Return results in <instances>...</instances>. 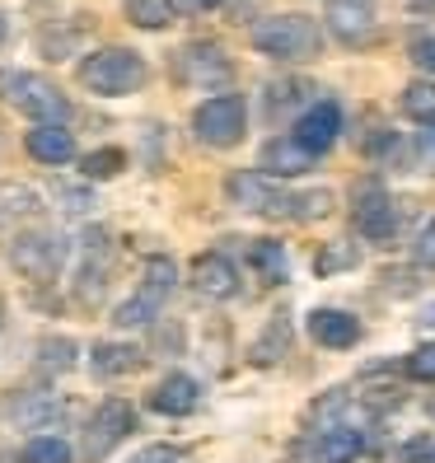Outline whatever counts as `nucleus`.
I'll return each instance as SVG.
<instances>
[{"label":"nucleus","mask_w":435,"mask_h":463,"mask_svg":"<svg viewBox=\"0 0 435 463\" xmlns=\"http://www.w3.org/2000/svg\"><path fill=\"white\" fill-rule=\"evenodd\" d=\"M249 43L271 61H314L323 52V29L309 14H271L253 24Z\"/></svg>","instance_id":"1"},{"label":"nucleus","mask_w":435,"mask_h":463,"mask_svg":"<svg viewBox=\"0 0 435 463\" xmlns=\"http://www.w3.org/2000/svg\"><path fill=\"white\" fill-rule=\"evenodd\" d=\"M430 412H435V407H430Z\"/></svg>","instance_id":"43"},{"label":"nucleus","mask_w":435,"mask_h":463,"mask_svg":"<svg viewBox=\"0 0 435 463\" xmlns=\"http://www.w3.org/2000/svg\"><path fill=\"white\" fill-rule=\"evenodd\" d=\"M146 57L131 47H99L80 61V85L99 99H122V94H136L146 85Z\"/></svg>","instance_id":"2"},{"label":"nucleus","mask_w":435,"mask_h":463,"mask_svg":"<svg viewBox=\"0 0 435 463\" xmlns=\"http://www.w3.org/2000/svg\"><path fill=\"white\" fill-rule=\"evenodd\" d=\"M131 463H187V449H178V445H146Z\"/></svg>","instance_id":"32"},{"label":"nucleus","mask_w":435,"mask_h":463,"mask_svg":"<svg viewBox=\"0 0 435 463\" xmlns=\"http://www.w3.org/2000/svg\"><path fill=\"white\" fill-rule=\"evenodd\" d=\"M174 71L183 85H197V90H211V85H225V80L234 75L225 47L215 43H187L178 57H174Z\"/></svg>","instance_id":"9"},{"label":"nucleus","mask_w":435,"mask_h":463,"mask_svg":"<svg viewBox=\"0 0 435 463\" xmlns=\"http://www.w3.org/2000/svg\"><path fill=\"white\" fill-rule=\"evenodd\" d=\"M309 337L328 351H346L361 342V318L346 309H314L309 314Z\"/></svg>","instance_id":"14"},{"label":"nucleus","mask_w":435,"mask_h":463,"mask_svg":"<svg viewBox=\"0 0 435 463\" xmlns=\"http://www.w3.org/2000/svg\"><path fill=\"white\" fill-rule=\"evenodd\" d=\"M155 305L150 299H141V295H131V299H122V305L113 309V323L118 328H146V323H155Z\"/></svg>","instance_id":"30"},{"label":"nucleus","mask_w":435,"mask_h":463,"mask_svg":"<svg viewBox=\"0 0 435 463\" xmlns=\"http://www.w3.org/2000/svg\"><path fill=\"white\" fill-rule=\"evenodd\" d=\"M5 99L14 103V113L33 118L38 127H66V118H71V99L38 71L5 75Z\"/></svg>","instance_id":"3"},{"label":"nucleus","mask_w":435,"mask_h":463,"mask_svg":"<svg viewBox=\"0 0 435 463\" xmlns=\"http://www.w3.org/2000/svg\"><path fill=\"white\" fill-rule=\"evenodd\" d=\"M356 262H361V249H356V243H346V239H333L328 249H323V253L314 258V271H318V277H337V271L356 267Z\"/></svg>","instance_id":"26"},{"label":"nucleus","mask_w":435,"mask_h":463,"mask_svg":"<svg viewBox=\"0 0 435 463\" xmlns=\"http://www.w3.org/2000/svg\"><path fill=\"white\" fill-rule=\"evenodd\" d=\"M174 0H127V19L136 24V29H146V33H159V29H169L174 24Z\"/></svg>","instance_id":"24"},{"label":"nucleus","mask_w":435,"mask_h":463,"mask_svg":"<svg viewBox=\"0 0 435 463\" xmlns=\"http://www.w3.org/2000/svg\"><path fill=\"white\" fill-rule=\"evenodd\" d=\"M225 197L230 206L239 211H253V215H277V221H295V193H281L277 183H271L267 174H253V169H239L225 178Z\"/></svg>","instance_id":"6"},{"label":"nucleus","mask_w":435,"mask_h":463,"mask_svg":"<svg viewBox=\"0 0 435 463\" xmlns=\"http://www.w3.org/2000/svg\"><path fill=\"white\" fill-rule=\"evenodd\" d=\"M141 346H131V342H99L90 351V370L99 379H122V374H136L141 370Z\"/></svg>","instance_id":"18"},{"label":"nucleus","mask_w":435,"mask_h":463,"mask_svg":"<svg viewBox=\"0 0 435 463\" xmlns=\"http://www.w3.org/2000/svg\"><path fill=\"white\" fill-rule=\"evenodd\" d=\"M174 10L178 14H193V10H202V0H174Z\"/></svg>","instance_id":"38"},{"label":"nucleus","mask_w":435,"mask_h":463,"mask_svg":"<svg viewBox=\"0 0 435 463\" xmlns=\"http://www.w3.org/2000/svg\"><path fill=\"white\" fill-rule=\"evenodd\" d=\"M193 286L206 299H234L239 295V271L225 253H202L193 262Z\"/></svg>","instance_id":"15"},{"label":"nucleus","mask_w":435,"mask_h":463,"mask_svg":"<svg viewBox=\"0 0 435 463\" xmlns=\"http://www.w3.org/2000/svg\"><path fill=\"white\" fill-rule=\"evenodd\" d=\"M398 108H402L412 122L435 127V80H412V85L398 94Z\"/></svg>","instance_id":"23"},{"label":"nucleus","mask_w":435,"mask_h":463,"mask_svg":"<svg viewBox=\"0 0 435 463\" xmlns=\"http://www.w3.org/2000/svg\"><path fill=\"white\" fill-rule=\"evenodd\" d=\"M398 458H407V463H412V458H435V445L430 440H412V445L398 449Z\"/></svg>","instance_id":"35"},{"label":"nucleus","mask_w":435,"mask_h":463,"mask_svg":"<svg viewBox=\"0 0 435 463\" xmlns=\"http://www.w3.org/2000/svg\"><path fill=\"white\" fill-rule=\"evenodd\" d=\"M24 463H71V445L61 435H33L24 445Z\"/></svg>","instance_id":"28"},{"label":"nucleus","mask_w":435,"mask_h":463,"mask_svg":"<svg viewBox=\"0 0 435 463\" xmlns=\"http://www.w3.org/2000/svg\"><path fill=\"white\" fill-rule=\"evenodd\" d=\"M365 449L361 440V430H351V426H328L318 435V445H314V463H356Z\"/></svg>","instance_id":"20"},{"label":"nucleus","mask_w":435,"mask_h":463,"mask_svg":"<svg viewBox=\"0 0 435 463\" xmlns=\"http://www.w3.org/2000/svg\"><path fill=\"white\" fill-rule=\"evenodd\" d=\"M421 323H426V328H435V305H430V309L421 314Z\"/></svg>","instance_id":"40"},{"label":"nucleus","mask_w":435,"mask_h":463,"mask_svg":"<svg viewBox=\"0 0 435 463\" xmlns=\"http://www.w3.org/2000/svg\"><path fill=\"white\" fill-rule=\"evenodd\" d=\"M57 197L66 202V211H85V206H94V197H90V193H71V187H61Z\"/></svg>","instance_id":"36"},{"label":"nucleus","mask_w":435,"mask_h":463,"mask_svg":"<svg viewBox=\"0 0 435 463\" xmlns=\"http://www.w3.org/2000/svg\"><path fill=\"white\" fill-rule=\"evenodd\" d=\"M412 10H435V0H407Z\"/></svg>","instance_id":"39"},{"label":"nucleus","mask_w":435,"mask_h":463,"mask_svg":"<svg viewBox=\"0 0 435 463\" xmlns=\"http://www.w3.org/2000/svg\"><path fill=\"white\" fill-rule=\"evenodd\" d=\"M417 262L421 267H435V221L417 234Z\"/></svg>","instance_id":"34"},{"label":"nucleus","mask_w":435,"mask_h":463,"mask_svg":"<svg viewBox=\"0 0 435 463\" xmlns=\"http://www.w3.org/2000/svg\"><path fill=\"white\" fill-rule=\"evenodd\" d=\"M374 0H328L323 5V24L342 38V43H365L374 33Z\"/></svg>","instance_id":"11"},{"label":"nucleus","mask_w":435,"mask_h":463,"mask_svg":"<svg viewBox=\"0 0 435 463\" xmlns=\"http://www.w3.org/2000/svg\"><path fill=\"white\" fill-rule=\"evenodd\" d=\"M197 402H202V384H197L193 374H183V370L165 374V379L150 389V407H155L159 417H193Z\"/></svg>","instance_id":"13"},{"label":"nucleus","mask_w":435,"mask_h":463,"mask_svg":"<svg viewBox=\"0 0 435 463\" xmlns=\"http://www.w3.org/2000/svg\"><path fill=\"white\" fill-rule=\"evenodd\" d=\"M127 169V155L118 146H103V150H90L85 159H80V174H85L90 183H108V178H118Z\"/></svg>","instance_id":"25"},{"label":"nucleus","mask_w":435,"mask_h":463,"mask_svg":"<svg viewBox=\"0 0 435 463\" xmlns=\"http://www.w3.org/2000/svg\"><path fill=\"white\" fill-rule=\"evenodd\" d=\"M10 262L19 277L29 281H52L57 271L66 267V239L52 234V230H29L10 243Z\"/></svg>","instance_id":"7"},{"label":"nucleus","mask_w":435,"mask_h":463,"mask_svg":"<svg viewBox=\"0 0 435 463\" xmlns=\"http://www.w3.org/2000/svg\"><path fill=\"white\" fill-rule=\"evenodd\" d=\"M243 127H249V108H243V94H211L197 103L193 113V131L197 141L211 150H230L243 141Z\"/></svg>","instance_id":"4"},{"label":"nucleus","mask_w":435,"mask_h":463,"mask_svg":"<svg viewBox=\"0 0 435 463\" xmlns=\"http://www.w3.org/2000/svg\"><path fill=\"white\" fill-rule=\"evenodd\" d=\"M75 351H80V346H75L71 337H43V342H38V365H43V370H71V365H75Z\"/></svg>","instance_id":"29"},{"label":"nucleus","mask_w":435,"mask_h":463,"mask_svg":"<svg viewBox=\"0 0 435 463\" xmlns=\"http://www.w3.org/2000/svg\"><path fill=\"white\" fill-rule=\"evenodd\" d=\"M174 281H178V267H174V258L155 253V258H146V267H141V290H136V295L150 299L155 309H165V299H169Z\"/></svg>","instance_id":"21"},{"label":"nucleus","mask_w":435,"mask_h":463,"mask_svg":"<svg viewBox=\"0 0 435 463\" xmlns=\"http://www.w3.org/2000/svg\"><path fill=\"white\" fill-rule=\"evenodd\" d=\"M103 277H108V234L94 230L85 234V267H80V295L94 299L103 290Z\"/></svg>","instance_id":"22"},{"label":"nucleus","mask_w":435,"mask_h":463,"mask_svg":"<svg viewBox=\"0 0 435 463\" xmlns=\"http://www.w3.org/2000/svg\"><path fill=\"white\" fill-rule=\"evenodd\" d=\"M351 215H356V230L370 239V243H389L393 234H398V206H393V197L384 193V183H374V178H365V183H356V193H351Z\"/></svg>","instance_id":"8"},{"label":"nucleus","mask_w":435,"mask_h":463,"mask_svg":"<svg viewBox=\"0 0 435 463\" xmlns=\"http://www.w3.org/2000/svg\"><path fill=\"white\" fill-rule=\"evenodd\" d=\"M417 150H421V159H426V165H435V127H426V131H421Z\"/></svg>","instance_id":"37"},{"label":"nucleus","mask_w":435,"mask_h":463,"mask_svg":"<svg viewBox=\"0 0 435 463\" xmlns=\"http://www.w3.org/2000/svg\"><path fill=\"white\" fill-rule=\"evenodd\" d=\"M131 430H136V407L127 398H103L94 407L85 435H80V458H85V463H103Z\"/></svg>","instance_id":"5"},{"label":"nucleus","mask_w":435,"mask_h":463,"mask_svg":"<svg viewBox=\"0 0 435 463\" xmlns=\"http://www.w3.org/2000/svg\"><path fill=\"white\" fill-rule=\"evenodd\" d=\"M286 346H290V323H286V314H277V318L267 323L262 342L253 346V361H258V365H271L277 356H286Z\"/></svg>","instance_id":"27"},{"label":"nucleus","mask_w":435,"mask_h":463,"mask_svg":"<svg viewBox=\"0 0 435 463\" xmlns=\"http://www.w3.org/2000/svg\"><path fill=\"white\" fill-rule=\"evenodd\" d=\"M5 417L19 426V430H47L66 417V402L57 393H43V389H29V393H14L5 402Z\"/></svg>","instance_id":"10"},{"label":"nucleus","mask_w":435,"mask_h":463,"mask_svg":"<svg viewBox=\"0 0 435 463\" xmlns=\"http://www.w3.org/2000/svg\"><path fill=\"white\" fill-rule=\"evenodd\" d=\"M24 150H29L38 165H71L75 159V136L66 127H33L24 136Z\"/></svg>","instance_id":"17"},{"label":"nucleus","mask_w":435,"mask_h":463,"mask_svg":"<svg viewBox=\"0 0 435 463\" xmlns=\"http://www.w3.org/2000/svg\"><path fill=\"white\" fill-rule=\"evenodd\" d=\"M295 141H300L309 155H323V150H333L337 146V136H342V108L337 103H314L309 113L295 122Z\"/></svg>","instance_id":"12"},{"label":"nucleus","mask_w":435,"mask_h":463,"mask_svg":"<svg viewBox=\"0 0 435 463\" xmlns=\"http://www.w3.org/2000/svg\"><path fill=\"white\" fill-rule=\"evenodd\" d=\"M430 463H435V458H430Z\"/></svg>","instance_id":"44"},{"label":"nucleus","mask_w":435,"mask_h":463,"mask_svg":"<svg viewBox=\"0 0 435 463\" xmlns=\"http://www.w3.org/2000/svg\"><path fill=\"white\" fill-rule=\"evenodd\" d=\"M407 57H412L421 71H430V75H435V33H421V38H412V47H407Z\"/></svg>","instance_id":"33"},{"label":"nucleus","mask_w":435,"mask_h":463,"mask_svg":"<svg viewBox=\"0 0 435 463\" xmlns=\"http://www.w3.org/2000/svg\"><path fill=\"white\" fill-rule=\"evenodd\" d=\"M215 5H225V0H202V10H215Z\"/></svg>","instance_id":"42"},{"label":"nucleus","mask_w":435,"mask_h":463,"mask_svg":"<svg viewBox=\"0 0 435 463\" xmlns=\"http://www.w3.org/2000/svg\"><path fill=\"white\" fill-rule=\"evenodd\" d=\"M407 379H417V384H435V342H421L412 356H407Z\"/></svg>","instance_id":"31"},{"label":"nucleus","mask_w":435,"mask_h":463,"mask_svg":"<svg viewBox=\"0 0 435 463\" xmlns=\"http://www.w3.org/2000/svg\"><path fill=\"white\" fill-rule=\"evenodd\" d=\"M314 159L318 155H309L295 136H277V141H267V150H262V169H267V178L271 174L277 178H300V174L314 169Z\"/></svg>","instance_id":"16"},{"label":"nucleus","mask_w":435,"mask_h":463,"mask_svg":"<svg viewBox=\"0 0 435 463\" xmlns=\"http://www.w3.org/2000/svg\"><path fill=\"white\" fill-rule=\"evenodd\" d=\"M5 33H10V24H5V14H0V43H5Z\"/></svg>","instance_id":"41"},{"label":"nucleus","mask_w":435,"mask_h":463,"mask_svg":"<svg viewBox=\"0 0 435 463\" xmlns=\"http://www.w3.org/2000/svg\"><path fill=\"white\" fill-rule=\"evenodd\" d=\"M249 271L262 286H281L290 277V258H286V243L277 239H253L249 243Z\"/></svg>","instance_id":"19"}]
</instances>
